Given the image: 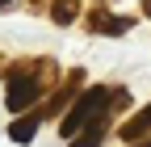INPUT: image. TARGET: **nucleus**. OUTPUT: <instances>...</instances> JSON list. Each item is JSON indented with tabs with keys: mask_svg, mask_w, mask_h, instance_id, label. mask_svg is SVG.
<instances>
[{
	"mask_svg": "<svg viewBox=\"0 0 151 147\" xmlns=\"http://www.w3.org/2000/svg\"><path fill=\"white\" fill-rule=\"evenodd\" d=\"M34 135H38V118H21V122L9 126V139H13V143H29Z\"/></svg>",
	"mask_w": 151,
	"mask_h": 147,
	"instance_id": "3",
	"label": "nucleus"
},
{
	"mask_svg": "<svg viewBox=\"0 0 151 147\" xmlns=\"http://www.w3.org/2000/svg\"><path fill=\"white\" fill-rule=\"evenodd\" d=\"M0 4H9V0H0Z\"/></svg>",
	"mask_w": 151,
	"mask_h": 147,
	"instance_id": "6",
	"label": "nucleus"
},
{
	"mask_svg": "<svg viewBox=\"0 0 151 147\" xmlns=\"http://www.w3.org/2000/svg\"><path fill=\"white\" fill-rule=\"evenodd\" d=\"M105 105H109V93H105V88H88V93L76 101V109L63 118V126H59V130H63V139H76L88 122H97Z\"/></svg>",
	"mask_w": 151,
	"mask_h": 147,
	"instance_id": "1",
	"label": "nucleus"
},
{
	"mask_svg": "<svg viewBox=\"0 0 151 147\" xmlns=\"http://www.w3.org/2000/svg\"><path fill=\"white\" fill-rule=\"evenodd\" d=\"M147 130H151V105H147L130 126H122V139H139V135H147Z\"/></svg>",
	"mask_w": 151,
	"mask_h": 147,
	"instance_id": "5",
	"label": "nucleus"
},
{
	"mask_svg": "<svg viewBox=\"0 0 151 147\" xmlns=\"http://www.w3.org/2000/svg\"><path fill=\"white\" fill-rule=\"evenodd\" d=\"M143 147H151V143H143Z\"/></svg>",
	"mask_w": 151,
	"mask_h": 147,
	"instance_id": "7",
	"label": "nucleus"
},
{
	"mask_svg": "<svg viewBox=\"0 0 151 147\" xmlns=\"http://www.w3.org/2000/svg\"><path fill=\"white\" fill-rule=\"evenodd\" d=\"M38 93H42V88H38V80L34 76H13V84H9V109H25L29 101H38Z\"/></svg>",
	"mask_w": 151,
	"mask_h": 147,
	"instance_id": "2",
	"label": "nucleus"
},
{
	"mask_svg": "<svg viewBox=\"0 0 151 147\" xmlns=\"http://www.w3.org/2000/svg\"><path fill=\"white\" fill-rule=\"evenodd\" d=\"M101 139H105V126H101V118H97V122H88L84 135H76L71 147H101Z\"/></svg>",
	"mask_w": 151,
	"mask_h": 147,
	"instance_id": "4",
	"label": "nucleus"
}]
</instances>
